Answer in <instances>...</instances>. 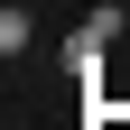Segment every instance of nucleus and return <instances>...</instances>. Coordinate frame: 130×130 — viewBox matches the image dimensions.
<instances>
[{"label": "nucleus", "mask_w": 130, "mask_h": 130, "mask_svg": "<svg viewBox=\"0 0 130 130\" xmlns=\"http://www.w3.org/2000/svg\"><path fill=\"white\" fill-rule=\"evenodd\" d=\"M65 74H84V84L102 74V37H93V28H74V37H65Z\"/></svg>", "instance_id": "nucleus-1"}, {"label": "nucleus", "mask_w": 130, "mask_h": 130, "mask_svg": "<svg viewBox=\"0 0 130 130\" xmlns=\"http://www.w3.org/2000/svg\"><path fill=\"white\" fill-rule=\"evenodd\" d=\"M84 28H93V37H102V46H111V37H121V28H130V0H93V19H84Z\"/></svg>", "instance_id": "nucleus-2"}]
</instances>
